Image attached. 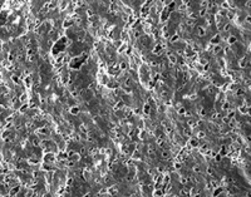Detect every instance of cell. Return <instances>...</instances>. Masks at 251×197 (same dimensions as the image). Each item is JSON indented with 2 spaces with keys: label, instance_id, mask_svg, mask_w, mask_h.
<instances>
[{
  "label": "cell",
  "instance_id": "1",
  "mask_svg": "<svg viewBox=\"0 0 251 197\" xmlns=\"http://www.w3.org/2000/svg\"><path fill=\"white\" fill-rule=\"evenodd\" d=\"M5 19H6V14H0V26L5 23Z\"/></svg>",
  "mask_w": 251,
  "mask_h": 197
}]
</instances>
